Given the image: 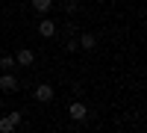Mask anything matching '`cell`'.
<instances>
[{"label": "cell", "instance_id": "3", "mask_svg": "<svg viewBox=\"0 0 147 133\" xmlns=\"http://www.w3.org/2000/svg\"><path fill=\"white\" fill-rule=\"evenodd\" d=\"M35 101H38V104H47V101H53V86L41 83V86L35 89Z\"/></svg>", "mask_w": 147, "mask_h": 133}, {"label": "cell", "instance_id": "5", "mask_svg": "<svg viewBox=\"0 0 147 133\" xmlns=\"http://www.w3.org/2000/svg\"><path fill=\"white\" fill-rule=\"evenodd\" d=\"M15 62H18V65H32V62H35V53H32V50H27V47H24V50H18Z\"/></svg>", "mask_w": 147, "mask_h": 133}, {"label": "cell", "instance_id": "11", "mask_svg": "<svg viewBox=\"0 0 147 133\" xmlns=\"http://www.w3.org/2000/svg\"><path fill=\"white\" fill-rule=\"evenodd\" d=\"M77 47H80V39H68L65 42V50H77Z\"/></svg>", "mask_w": 147, "mask_h": 133}, {"label": "cell", "instance_id": "6", "mask_svg": "<svg viewBox=\"0 0 147 133\" xmlns=\"http://www.w3.org/2000/svg\"><path fill=\"white\" fill-rule=\"evenodd\" d=\"M80 47H82V50H94V47H97V39H94L91 33H82V35H80Z\"/></svg>", "mask_w": 147, "mask_h": 133}, {"label": "cell", "instance_id": "9", "mask_svg": "<svg viewBox=\"0 0 147 133\" xmlns=\"http://www.w3.org/2000/svg\"><path fill=\"white\" fill-rule=\"evenodd\" d=\"M12 130H15V124L9 121V115H6V118H0V133H12Z\"/></svg>", "mask_w": 147, "mask_h": 133}, {"label": "cell", "instance_id": "1", "mask_svg": "<svg viewBox=\"0 0 147 133\" xmlns=\"http://www.w3.org/2000/svg\"><path fill=\"white\" fill-rule=\"evenodd\" d=\"M68 115L74 118V121H85V118H88V106H85L82 101H74L68 106Z\"/></svg>", "mask_w": 147, "mask_h": 133}, {"label": "cell", "instance_id": "4", "mask_svg": "<svg viewBox=\"0 0 147 133\" xmlns=\"http://www.w3.org/2000/svg\"><path fill=\"white\" fill-rule=\"evenodd\" d=\"M53 33H56V24H53L50 18H41V24H38V35H44V39H50Z\"/></svg>", "mask_w": 147, "mask_h": 133}, {"label": "cell", "instance_id": "10", "mask_svg": "<svg viewBox=\"0 0 147 133\" xmlns=\"http://www.w3.org/2000/svg\"><path fill=\"white\" fill-rule=\"evenodd\" d=\"M65 12L74 15V12H77V0H65Z\"/></svg>", "mask_w": 147, "mask_h": 133}, {"label": "cell", "instance_id": "7", "mask_svg": "<svg viewBox=\"0 0 147 133\" xmlns=\"http://www.w3.org/2000/svg\"><path fill=\"white\" fill-rule=\"evenodd\" d=\"M0 68L12 71V68H15V56H12V53H0Z\"/></svg>", "mask_w": 147, "mask_h": 133}, {"label": "cell", "instance_id": "2", "mask_svg": "<svg viewBox=\"0 0 147 133\" xmlns=\"http://www.w3.org/2000/svg\"><path fill=\"white\" fill-rule=\"evenodd\" d=\"M0 92H6V95H12V92H18V80L12 77L9 71H6L3 77H0Z\"/></svg>", "mask_w": 147, "mask_h": 133}, {"label": "cell", "instance_id": "8", "mask_svg": "<svg viewBox=\"0 0 147 133\" xmlns=\"http://www.w3.org/2000/svg\"><path fill=\"white\" fill-rule=\"evenodd\" d=\"M50 6H53V0H32V9L41 12V15H44V12H50Z\"/></svg>", "mask_w": 147, "mask_h": 133}, {"label": "cell", "instance_id": "12", "mask_svg": "<svg viewBox=\"0 0 147 133\" xmlns=\"http://www.w3.org/2000/svg\"><path fill=\"white\" fill-rule=\"evenodd\" d=\"M9 121L18 127V124H21V113H9Z\"/></svg>", "mask_w": 147, "mask_h": 133}]
</instances>
